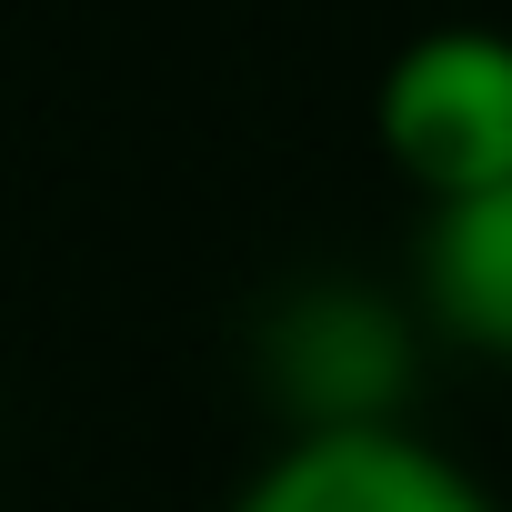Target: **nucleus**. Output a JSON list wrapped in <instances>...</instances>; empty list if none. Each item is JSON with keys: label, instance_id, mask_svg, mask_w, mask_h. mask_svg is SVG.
Listing matches in <instances>:
<instances>
[{"label": "nucleus", "instance_id": "obj_4", "mask_svg": "<svg viewBox=\"0 0 512 512\" xmlns=\"http://www.w3.org/2000/svg\"><path fill=\"white\" fill-rule=\"evenodd\" d=\"M412 302L442 342H462L472 362H512V171L432 201L422 241H412Z\"/></svg>", "mask_w": 512, "mask_h": 512}, {"label": "nucleus", "instance_id": "obj_2", "mask_svg": "<svg viewBox=\"0 0 512 512\" xmlns=\"http://www.w3.org/2000/svg\"><path fill=\"white\" fill-rule=\"evenodd\" d=\"M221 512H502V502L462 452L422 442L412 422H332L272 442Z\"/></svg>", "mask_w": 512, "mask_h": 512}, {"label": "nucleus", "instance_id": "obj_1", "mask_svg": "<svg viewBox=\"0 0 512 512\" xmlns=\"http://www.w3.org/2000/svg\"><path fill=\"white\" fill-rule=\"evenodd\" d=\"M372 141L422 191V211L502 181L512 171V31L492 21L412 31L372 81Z\"/></svg>", "mask_w": 512, "mask_h": 512}, {"label": "nucleus", "instance_id": "obj_3", "mask_svg": "<svg viewBox=\"0 0 512 512\" xmlns=\"http://www.w3.org/2000/svg\"><path fill=\"white\" fill-rule=\"evenodd\" d=\"M262 362L282 382V402H302V432H332V422H402L392 392L412 372L402 352V322L362 292H302L272 312L262 332Z\"/></svg>", "mask_w": 512, "mask_h": 512}]
</instances>
